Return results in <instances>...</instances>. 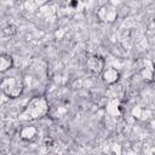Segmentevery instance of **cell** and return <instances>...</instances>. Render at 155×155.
<instances>
[{
	"instance_id": "5",
	"label": "cell",
	"mask_w": 155,
	"mask_h": 155,
	"mask_svg": "<svg viewBox=\"0 0 155 155\" xmlns=\"http://www.w3.org/2000/svg\"><path fill=\"white\" fill-rule=\"evenodd\" d=\"M117 76H119V73H117L115 69L110 68V69H108V70L103 74V80H104L105 82H108V84H113V82H115V81L117 80Z\"/></svg>"
},
{
	"instance_id": "2",
	"label": "cell",
	"mask_w": 155,
	"mask_h": 155,
	"mask_svg": "<svg viewBox=\"0 0 155 155\" xmlns=\"http://www.w3.org/2000/svg\"><path fill=\"white\" fill-rule=\"evenodd\" d=\"M0 90L10 98H16L23 92V82L19 78L7 76L0 82Z\"/></svg>"
},
{
	"instance_id": "1",
	"label": "cell",
	"mask_w": 155,
	"mask_h": 155,
	"mask_svg": "<svg viewBox=\"0 0 155 155\" xmlns=\"http://www.w3.org/2000/svg\"><path fill=\"white\" fill-rule=\"evenodd\" d=\"M47 111H48L47 101L44 97H34L33 99H30V102L28 103V105L23 110L22 117L34 120V119L42 117L44 115L47 114Z\"/></svg>"
},
{
	"instance_id": "3",
	"label": "cell",
	"mask_w": 155,
	"mask_h": 155,
	"mask_svg": "<svg viewBox=\"0 0 155 155\" xmlns=\"http://www.w3.org/2000/svg\"><path fill=\"white\" fill-rule=\"evenodd\" d=\"M87 68L93 74H99L104 69V59L101 56L93 54L87 59Z\"/></svg>"
},
{
	"instance_id": "4",
	"label": "cell",
	"mask_w": 155,
	"mask_h": 155,
	"mask_svg": "<svg viewBox=\"0 0 155 155\" xmlns=\"http://www.w3.org/2000/svg\"><path fill=\"white\" fill-rule=\"evenodd\" d=\"M12 65H13L12 57L7 53H0V73L11 69Z\"/></svg>"
}]
</instances>
